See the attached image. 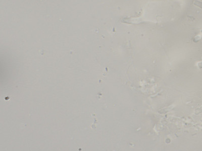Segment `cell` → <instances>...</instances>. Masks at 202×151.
<instances>
[{
  "label": "cell",
  "mask_w": 202,
  "mask_h": 151,
  "mask_svg": "<svg viewBox=\"0 0 202 151\" xmlns=\"http://www.w3.org/2000/svg\"><path fill=\"white\" fill-rule=\"evenodd\" d=\"M193 4L195 6H196L202 9V2H201L198 1V0H194L193 2Z\"/></svg>",
  "instance_id": "cell-1"
}]
</instances>
